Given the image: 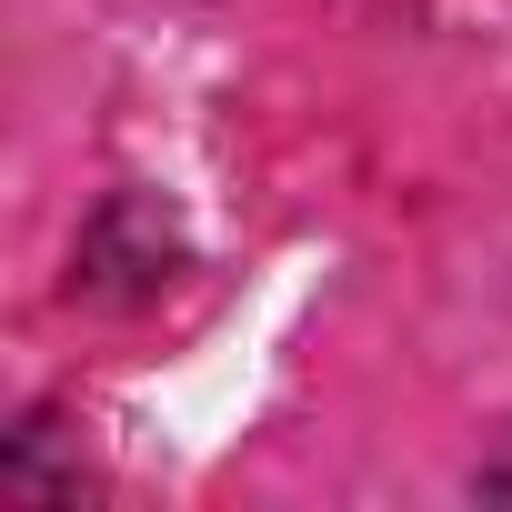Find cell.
<instances>
[{
    "instance_id": "6da1fadb",
    "label": "cell",
    "mask_w": 512,
    "mask_h": 512,
    "mask_svg": "<svg viewBox=\"0 0 512 512\" xmlns=\"http://www.w3.org/2000/svg\"><path fill=\"white\" fill-rule=\"evenodd\" d=\"M482 492H502V502H512V462H502V472H482Z\"/></svg>"
}]
</instances>
